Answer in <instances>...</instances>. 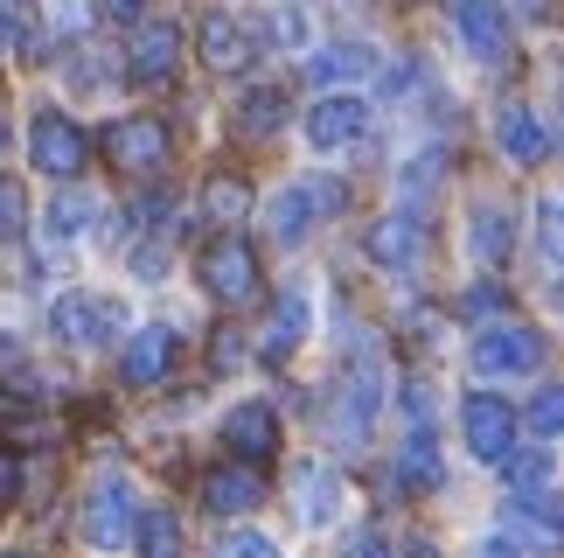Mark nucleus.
Returning a JSON list of instances; mask_svg holds the SVG:
<instances>
[{"instance_id":"nucleus-16","label":"nucleus","mask_w":564,"mask_h":558,"mask_svg":"<svg viewBox=\"0 0 564 558\" xmlns=\"http://www.w3.org/2000/svg\"><path fill=\"white\" fill-rule=\"evenodd\" d=\"M293 509H300V524L321 530V524H335L341 517V475L328 461H300V475H293Z\"/></svg>"},{"instance_id":"nucleus-41","label":"nucleus","mask_w":564,"mask_h":558,"mask_svg":"<svg viewBox=\"0 0 564 558\" xmlns=\"http://www.w3.org/2000/svg\"><path fill=\"white\" fill-rule=\"evenodd\" d=\"M481 558H516V545H509V538H488V545H481Z\"/></svg>"},{"instance_id":"nucleus-35","label":"nucleus","mask_w":564,"mask_h":558,"mask_svg":"<svg viewBox=\"0 0 564 558\" xmlns=\"http://www.w3.org/2000/svg\"><path fill=\"white\" fill-rule=\"evenodd\" d=\"M502 468H509V482H516V489H536V482H544V475H551V461H544V454H523V461H516V454H509Z\"/></svg>"},{"instance_id":"nucleus-8","label":"nucleus","mask_w":564,"mask_h":558,"mask_svg":"<svg viewBox=\"0 0 564 558\" xmlns=\"http://www.w3.org/2000/svg\"><path fill=\"white\" fill-rule=\"evenodd\" d=\"M453 35H460V50L474 63H488V71H502L509 50H516V29H509L502 0H453Z\"/></svg>"},{"instance_id":"nucleus-24","label":"nucleus","mask_w":564,"mask_h":558,"mask_svg":"<svg viewBox=\"0 0 564 558\" xmlns=\"http://www.w3.org/2000/svg\"><path fill=\"white\" fill-rule=\"evenodd\" d=\"M509 245H516L509 210H502V203H481V210H474V224H467V251H474L481 266H502V259H509Z\"/></svg>"},{"instance_id":"nucleus-26","label":"nucleus","mask_w":564,"mask_h":558,"mask_svg":"<svg viewBox=\"0 0 564 558\" xmlns=\"http://www.w3.org/2000/svg\"><path fill=\"white\" fill-rule=\"evenodd\" d=\"M279 126H286V92H272V84L245 92V105H237V133H245V140H272Z\"/></svg>"},{"instance_id":"nucleus-36","label":"nucleus","mask_w":564,"mask_h":558,"mask_svg":"<svg viewBox=\"0 0 564 558\" xmlns=\"http://www.w3.org/2000/svg\"><path fill=\"white\" fill-rule=\"evenodd\" d=\"M224 558H279V545H272V538H258V530H237V538L224 545Z\"/></svg>"},{"instance_id":"nucleus-1","label":"nucleus","mask_w":564,"mask_h":558,"mask_svg":"<svg viewBox=\"0 0 564 558\" xmlns=\"http://www.w3.org/2000/svg\"><path fill=\"white\" fill-rule=\"evenodd\" d=\"M195 272H203V293L216 300V308H251L258 300V251L237 238V230H224V238L203 245V259H195Z\"/></svg>"},{"instance_id":"nucleus-39","label":"nucleus","mask_w":564,"mask_h":558,"mask_svg":"<svg viewBox=\"0 0 564 558\" xmlns=\"http://www.w3.org/2000/svg\"><path fill=\"white\" fill-rule=\"evenodd\" d=\"M495 308H502V293H495V287H481V293H467V314H495Z\"/></svg>"},{"instance_id":"nucleus-11","label":"nucleus","mask_w":564,"mask_h":558,"mask_svg":"<svg viewBox=\"0 0 564 558\" xmlns=\"http://www.w3.org/2000/svg\"><path fill=\"white\" fill-rule=\"evenodd\" d=\"M362 126H370V105H362L356 92H328L307 112V140L321 147V154H335V147H356L362 140Z\"/></svg>"},{"instance_id":"nucleus-37","label":"nucleus","mask_w":564,"mask_h":558,"mask_svg":"<svg viewBox=\"0 0 564 558\" xmlns=\"http://www.w3.org/2000/svg\"><path fill=\"white\" fill-rule=\"evenodd\" d=\"M21 35H29V14H21V0H0V50H14Z\"/></svg>"},{"instance_id":"nucleus-2","label":"nucleus","mask_w":564,"mask_h":558,"mask_svg":"<svg viewBox=\"0 0 564 558\" xmlns=\"http://www.w3.org/2000/svg\"><path fill=\"white\" fill-rule=\"evenodd\" d=\"M77 530H84V545H98V551H119V545H133V530H140L133 482H126V475H98L91 489H84Z\"/></svg>"},{"instance_id":"nucleus-42","label":"nucleus","mask_w":564,"mask_h":558,"mask_svg":"<svg viewBox=\"0 0 564 558\" xmlns=\"http://www.w3.org/2000/svg\"><path fill=\"white\" fill-rule=\"evenodd\" d=\"M411 558H440V551H432V545H411Z\"/></svg>"},{"instance_id":"nucleus-12","label":"nucleus","mask_w":564,"mask_h":558,"mask_svg":"<svg viewBox=\"0 0 564 558\" xmlns=\"http://www.w3.org/2000/svg\"><path fill=\"white\" fill-rule=\"evenodd\" d=\"M182 63V29L175 21H147V29L133 35V50H126V77L133 84H167Z\"/></svg>"},{"instance_id":"nucleus-43","label":"nucleus","mask_w":564,"mask_h":558,"mask_svg":"<svg viewBox=\"0 0 564 558\" xmlns=\"http://www.w3.org/2000/svg\"><path fill=\"white\" fill-rule=\"evenodd\" d=\"M0 154H8V126H0Z\"/></svg>"},{"instance_id":"nucleus-30","label":"nucleus","mask_w":564,"mask_h":558,"mask_svg":"<svg viewBox=\"0 0 564 558\" xmlns=\"http://www.w3.org/2000/svg\"><path fill=\"white\" fill-rule=\"evenodd\" d=\"M440 175H446V154H440V147H432V154L404 161V175H398V196H404L411 210H419V203L432 196V189H440Z\"/></svg>"},{"instance_id":"nucleus-40","label":"nucleus","mask_w":564,"mask_h":558,"mask_svg":"<svg viewBox=\"0 0 564 558\" xmlns=\"http://www.w3.org/2000/svg\"><path fill=\"white\" fill-rule=\"evenodd\" d=\"M105 8H112L119 21H133V14H147V0H105Z\"/></svg>"},{"instance_id":"nucleus-5","label":"nucleus","mask_w":564,"mask_h":558,"mask_svg":"<svg viewBox=\"0 0 564 558\" xmlns=\"http://www.w3.org/2000/svg\"><path fill=\"white\" fill-rule=\"evenodd\" d=\"M167 154H175V140H167V126L147 119V112H126V119L105 126V161H112L119 175H133V182L161 175Z\"/></svg>"},{"instance_id":"nucleus-27","label":"nucleus","mask_w":564,"mask_h":558,"mask_svg":"<svg viewBox=\"0 0 564 558\" xmlns=\"http://www.w3.org/2000/svg\"><path fill=\"white\" fill-rule=\"evenodd\" d=\"M140 558H182V524L167 509H140Z\"/></svg>"},{"instance_id":"nucleus-15","label":"nucleus","mask_w":564,"mask_h":558,"mask_svg":"<svg viewBox=\"0 0 564 558\" xmlns=\"http://www.w3.org/2000/svg\"><path fill=\"white\" fill-rule=\"evenodd\" d=\"M224 447H230L237 461H251V468L272 461V454H279V419H272V405H258V398L237 405V412L224 419Z\"/></svg>"},{"instance_id":"nucleus-29","label":"nucleus","mask_w":564,"mask_h":558,"mask_svg":"<svg viewBox=\"0 0 564 558\" xmlns=\"http://www.w3.org/2000/svg\"><path fill=\"white\" fill-rule=\"evenodd\" d=\"M91 217H98V196H84V189H63L56 210H50V230H56V238H84V230H91Z\"/></svg>"},{"instance_id":"nucleus-4","label":"nucleus","mask_w":564,"mask_h":558,"mask_svg":"<svg viewBox=\"0 0 564 558\" xmlns=\"http://www.w3.org/2000/svg\"><path fill=\"white\" fill-rule=\"evenodd\" d=\"M502 538L530 558L564 551V496L557 489H516V503L502 509Z\"/></svg>"},{"instance_id":"nucleus-25","label":"nucleus","mask_w":564,"mask_h":558,"mask_svg":"<svg viewBox=\"0 0 564 558\" xmlns=\"http://www.w3.org/2000/svg\"><path fill=\"white\" fill-rule=\"evenodd\" d=\"M203 217L224 224V230L245 224V217H251V182H245V175H209V182H203Z\"/></svg>"},{"instance_id":"nucleus-20","label":"nucleus","mask_w":564,"mask_h":558,"mask_svg":"<svg viewBox=\"0 0 564 558\" xmlns=\"http://www.w3.org/2000/svg\"><path fill=\"white\" fill-rule=\"evenodd\" d=\"M175 350H182V342H175V329H140L133 342H126V363H119V371H126V384H133V391H147V384H161L167 371H175Z\"/></svg>"},{"instance_id":"nucleus-22","label":"nucleus","mask_w":564,"mask_h":558,"mask_svg":"<svg viewBox=\"0 0 564 558\" xmlns=\"http://www.w3.org/2000/svg\"><path fill=\"white\" fill-rule=\"evenodd\" d=\"M314 217H321V196H314V189H279V196L265 203V224H272L279 245H300L314 230Z\"/></svg>"},{"instance_id":"nucleus-13","label":"nucleus","mask_w":564,"mask_h":558,"mask_svg":"<svg viewBox=\"0 0 564 558\" xmlns=\"http://www.w3.org/2000/svg\"><path fill=\"white\" fill-rule=\"evenodd\" d=\"M419 251H425V224H419V210H411V203L370 224V259H377V266L411 272V266H419Z\"/></svg>"},{"instance_id":"nucleus-31","label":"nucleus","mask_w":564,"mask_h":558,"mask_svg":"<svg viewBox=\"0 0 564 558\" xmlns=\"http://www.w3.org/2000/svg\"><path fill=\"white\" fill-rule=\"evenodd\" d=\"M523 426L536 440H557L564 433V384H544V391L530 398V412H523Z\"/></svg>"},{"instance_id":"nucleus-23","label":"nucleus","mask_w":564,"mask_h":558,"mask_svg":"<svg viewBox=\"0 0 564 558\" xmlns=\"http://www.w3.org/2000/svg\"><path fill=\"white\" fill-rule=\"evenodd\" d=\"M300 342H307V293L286 287V293H279V308H272V321H265V356L286 363Z\"/></svg>"},{"instance_id":"nucleus-6","label":"nucleus","mask_w":564,"mask_h":558,"mask_svg":"<svg viewBox=\"0 0 564 558\" xmlns=\"http://www.w3.org/2000/svg\"><path fill=\"white\" fill-rule=\"evenodd\" d=\"M29 161L50 182H77L84 161H91V133H84L77 119H63V112H35V126H29Z\"/></svg>"},{"instance_id":"nucleus-34","label":"nucleus","mask_w":564,"mask_h":558,"mask_svg":"<svg viewBox=\"0 0 564 558\" xmlns=\"http://www.w3.org/2000/svg\"><path fill=\"white\" fill-rule=\"evenodd\" d=\"M341 558H390V538H383V530H377V524H362V530H356V538H349V545H341Z\"/></svg>"},{"instance_id":"nucleus-21","label":"nucleus","mask_w":564,"mask_h":558,"mask_svg":"<svg viewBox=\"0 0 564 558\" xmlns=\"http://www.w3.org/2000/svg\"><path fill=\"white\" fill-rule=\"evenodd\" d=\"M440 440H432V426L425 419H411V433H404V447H398V482L404 489H440Z\"/></svg>"},{"instance_id":"nucleus-38","label":"nucleus","mask_w":564,"mask_h":558,"mask_svg":"<svg viewBox=\"0 0 564 558\" xmlns=\"http://www.w3.org/2000/svg\"><path fill=\"white\" fill-rule=\"evenodd\" d=\"M14 496H21V461L8 454V447H0V509H8Z\"/></svg>"},{"instance_id":"nucleus-18","label":"nucleus","mask_w":564,"mask_h":558,"mask_svg":"<svg viewBox=\"0 0 564 558\" xmlns=\"http://www.w3.org/2000/svg\"><path fill=\"white\" fill-rule=\"evenodd\" d=\"M377 71V50L370 42H321V50L307 56V77L321 84V92H341V84H362Z\"/></svg>"},{"instance_id":"nucleus-17","label":"nucleus","mask_w":564,"mask_h":558,"mask_svg":"<svg viewBox=\"0 0 564 558\" xmlns=\"http://www.w3.org/2000/svg\"><path fill=\"white\" fill-rule=\"evenodd\" d=\"M195 42H203V63H209V71H224V77L245 71V63L258 56V35L237 14H203V35H195Z\"/></svg>"},{"instance_id":"nucleus-19","label":"nucleus","mask_w":564,"mask_h":558,"mask_svg":"<svg viewBox=\"0 0 564 558\" xmlns=\"http://www.w3.org/2000/svg\"><path fill=\"white\" fill-rule=\"evenodd\" d=\"M495 147H502L516 168H536L551 154V133H544V119H536L530 105H502V112H495Z\"/></svg>"},{"instance_id":"nucleus-32","label":"nucleus","mask_w":564,"mask_h":558,"mask_svg":"<svg viewBox=\"0 0 564 558\" xmlns=\"http://www.w3.org/2000/svg\"><path fill=\"white\" fill-rule=\"evenodd\" d=\"M21 230H29V196H21V182H0V245Z\"/></svg>"},{"instance_id":"nucleus-46","label":"nucleus","mask_w":564,"mask_h":558,"mask_svg":"<svg viewBox=\"0 0 564 558\" xmlns=\"http://www.w3.org/2000/svg\"><path fill=\"white\" fill-rule=\"evenodd\" d=\"M8 558H21V551H8Z\"/></svg>"},{"instance_id":"nucleus-28","label":"nucleus","mask_w":564,"mask_h":558,"mask_svg":"<svg viewBox=\"0 0 564 558\" xmlns=\"http://www.w3.org/2000/svg\"><path fill=\"white\" fill-rule=\"evenodd\" d=\"M536 251L564 272V189H551V196H536Z\"/></svg>"},{"instance_id":"nucleus-33","label":"nucleus","mask_w":564,"mask_h":558,"mask_svg":"<svg viewBox=\"0 0 564 558\" xmlns=\"http://www.w3.org/2000/svg\"><path fill=\"white\" fill-rule=\"evenodd\" d=\"M272 42H279V50H307V14H300V8H279L272 14Z\"/></svg>"},{"instance_id":"nucleus-45","label":"nucleus","mask_w":564,"mask_h":558,"mask_svg":"<svg viewBox=\"0 0 564 558\" xmlns=\"http://www.w3.org/2000/svg\"><path fill=\"white\" fill-rule=\"evenodd\" d=\"M557 300H564V287H557Z\"/></svg>"},{"instance_id":"nucleus-10","label":"nucleus","mask_w":564,"mask_h":558,"mask_svg":"<svg viewBox=\"0 0 564 558\" xmlns=\"http://www.w3.org/2000/svg\"><path fill=\"white\" fill-rule=\"evenodd\" d=\"M377 405H383V377H377V363H356V377L341 384V398H335V440L341 447H362V433H370V419H377Z\"/></svg>"},{"instance_id":"nucleus-3","label":"nucleus","mask_w":564,"mask_h":558,"mask_svg":"<svg viewBox=\"0 0 564 558\" xmlns=\"http://www.w3.org/2000/svg\"><path fill=\"white\" fill-rule=\"evenodd\" d=\"M467 363L481 377H530V371H544V335H536L530 321H488V329L467 342Z\"/></svg>"},{"instance_id":"nucleus-14","label":"nucleus","mask_w":564,"mask_h":558,"mask_svg":"<svg viewBox=\"0 0 564 558\" xmlns=\"http://www.w3.org/2000/svg\"><path fill=\"white\" fill-rule=\"evenodd\" d=\"M258 503H265V475L251 461H230V468H209L203 475V509H216V517H245Z\"/></svg>"},{"instance_id":"nucleus-44","label":"nucleus","mask_w":564,"mask_h":558,"mask_svg":"<svg viewBox=\"0 0 564 558\" xmlns=\"http://www.w3.org/2000/svg\"><path fill=\"white\" fill-rule=\"evenodd\" d=\"M530 8H551V0H530Z\"/></svg>"},{"instance_id":"nucleus-7","label":"nucleus","mask_w":564,"mask_h":558,"mask_svg":"<svg viewBox=\"0 0 564 558\" xmlns=\"http://www.w3.org/2000/svg\"><path fill=\"white\" fill-rule=\"evenodd\" d=\"M460 433H467V454L481 461V468H502V461L516 454V433H523V419H516L495 391H474V398L460 405Z\"/></svg>"},{"instance_id":"nucleus-9","label":"nucleus","mask_w":564,"mask_h":558,"mask_svg":"<svg viewBox=\"0 0 564 558\" xmlns=\"http://www.w3.org/2000/svg\"><path fill=\"white\" fill-rule=\"evenodd\" d=\"M119 329H126V314L112 308V300H98V293H63L50 308V335L70 342V350H105Z\"/></svg>"}]
</instances>
